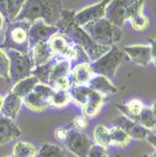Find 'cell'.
I'll return each instance as SVG.
<instances>
[{
  "label": "cell",
  "mask_w": 156,
  "mask_h": 157,
  "mask_svg": "<svg viewBox=\"0 0 156 157\" xmlns=\"http://www.w3.org/2000/svg\"><path fill=\"white\" fill-rule=\"evenodd\" d=\"M21 106H23V99L19 98L18 96H15L14 93L9 92V93L4 97L2 113H3L5 117H8V118L15 120V117L18 116V113H19Z\"/></svg>",
  "instance_id": "cell-19"
},
{
  "label": "cell",
  "mask_w": 156,
  "mask_h": 157,
  "mask_svg": "<svg viewBox=\"0 0 156 157\" xmlns=\"http://www.w3.org/2000/svg\"><path fill=\"white\" fill-rule=\"evenodd\" d=\"M6 54L10 60V81H20L32 75L34 63L30 53H19L15 50H8Z\"/></svg>",
  "instance_id": "cell-7"
},
{
  "label": "cell",
  "mask_w": 156,
  "mask_h": 157,
  "mask_svg": "<svg viewBox=\"0 0 156 157\" xmlns=\"http://www.w3.org/2000/svg\"><path fill=\"white\" fill-rule=\"evenodd\" d=\"M123 53L128 57V59L134 62L140 67H147L151 63V49L150 45L146 44H134L126 45L122 48Z\"/></svg>",
  "instance_id": "cell-11"
},
{
  "label": "cell",
  "mask_w": 156,
  "mask_h": 157,
  "mask_svg": "<svg viewBox=\"0 0 156 157\" xmlns=\"http://www.w3.org/2000/svg\"><path fill=\"white\" fill-rule=\"evenodd\" d=\"M105 102H106V96L92 90L87 103L82 107L83 116H86L87 118H96L98 116V113L101 112Z\"/></svg>",
  "instance_id": "cell-17"
},
{
  "label": "cell",
  "mask_w": 156,
  "mask_h": 157,
  "mask_svg": "<svg viewBox=\"0 0 156 157\" xmlns=\"http://www.w3.org/2000/svg\"><path fill=\"white\" fill-rule=\"evenodd\" d=\"M74 14L76 13L71 9H63L58 21L56 23V27L58 32L68 35L77 45H80L86 52L91 62H95L96 59L105 54L110 48L95 43L91 39V36L86 33V30L76 23Z\"/></svg>",
  "instance_id": "cell-1"
},
{
  "label": "cell",
  "mask_w": 156,
  "mask_h": 157,
  "mask_svg": "<svg viewBox=\"0 0 156 157\" xmlns=\"http://www.w3.org/2000/svg\"><path fill=\"white\" fill-rule=\"evenodd\" d=\"M4 18H3V15L0 14V36L3 35V33H4Z\"/></svg>",
  "instance_id": "cell-37"
},
{
  "label": "cell",
  "mask_w": 156,
  "mask_h": 157,
  "mask_svg": "<svg viewBox=\"0 0 156 157\" xmlns=\"http://www.w3.org/2000/svg\"><path fill=\"white\" fill-rule=\"evenodd\" d=\"M93 141L95 145H98L101 147H110L111 146V133H110V128H107L103 124H98L95 127L93 131Z\"/></svg>",
  "instance_id": "cell-26"
},
{
  "label": "cell",
  "mask_w": 156,
  "mask_h": 157,
  "mask_svg": "<svg viewBox=\"0 0 156 157\" xmlns=\"http://www.w3.org/2000/svg\"><path fill=\"white\" fill-rule=\"evenodd\" d=\"M38 83H39L38 78H35L34 75H30V77L24 78V79L18 81V82L14 84V87L11 88L10 92L14 93L15 96H18L19 98L24 99L30 92H33V89L35 88V86H37Z\"/></svg>",
  "instance_id": "cell-20"
},
{
  "label": "cell",
  "mask_w": 156,
  "mask_h": 157,
  "mask_svg": "<svg viewBox=\"0 0 156 157\" xmlns=\"http://www.w3.org/2000/svg\"><path fill=\"white\" fill-rule=\"evenodd\" d=\"M21 136V131L14 120L8 117H0V146L6 145L10 141Z\"/></svg>",
  "instance_id": "cell-14"
},
{
  "label": "cell",
  "mask_w": 156,
  "mask_h": 157,
  "mask_svg": "<svg viewBox=\"0 0 156 157\" xmlns=\"http://www.w3.org/2000/svg\"><path fill=\"white\" fill-rule=\"evenodd\" d=\"M62 142L67 150L77 157H87L91 146L93 145V141L84 132L77 131L73 127H67V133Z\"/></svg>",
  "instance_id": "cell-8"
},
{
  "label": "cell",
  "mask_w": 156,
  "mask_h": 157,
  "mask_svg": "<svg viewBox=\"0 0 156 157\" xmlns=\"http://www.w3.org/2000/svg\"><path fill=\"white\" fill-rule=\"evenodd\" d=\"M60 0H25V4L15 20H43L49 25H56L62 13Z\"/></svg>",
  "instance_id": "cell-2"
},
{
  "label": "cell",
  "mask_w": 156,
  "mask_h": 157,
  "mask_svg": "<svg viewBox=\"0 0 156 157\" xmlns=\"http://www.w3.org/2000/svg\"><path fill=\"white\" fill-rule=\"evenodd\" d=\"M87 157H110V155L105 147H101L93 143L87 153Z\"/></svg>",
  "instance_id": "cell-33"
},
{
  "label": "cell",
  "mask_w": 156,
  "mask_h": 157,
  "mask_svg": "<svg viewBox=\"0 0 156 157\" xmlns=\"http://www.w3.org/2000/svg\"><path fill=\"white\" fill-rule=\"evenodd\" d=\"M144 6L145 0H111L107 5L105 18L121 28L126 20L142 14Z\"/></svg>",
  "instance_id": "cell-4"
},
{
  "label": "cell",
  "mask_w": 156,
  "mask_h": 157,
  "mask_svg": "<svg viewBox=\"0 0 156 157\" xmlns=\"http://www.w3.org/2000/svg\"><path fill=\"white\" fill-rule=\"evenodd\" d=\"M95 72L91 63H77L72 65L69 79L73 86H87L89 79L93 77Z\"/></svg>",
  "instance_id": "cell-13"
},
{
  "label": "cell",
  "mask_w": 156,
  "mask_h": 157,
  "mask_svg": "<svg viewBox=\"0 0 156 157\" xmlns=\"http://www.w3.org/2000/svg\"><path fill=\"white\" fill-rule=\"evenodd\" d=\"M10 60L4 49L0 48V78H3L5 81L10 79Z\"/></svg>",
  "instance_id": "cell-31"
},
{
  "label": "cell",
  "mask_w": 156,
  "mask_h": 157,
  "mask_svg": "<svg viewBox=\"0 0 156 157\" xmlns=\"http://www.w3.org/2000/svg\"><path fill=\"white\" fill-rule=\"evenodd\" d=\"M117 107H119L120 111H122V113L126 117H128V118L136 121V118L140 116V113L142 112V109H144L145 104L142 103L140 99L134 98V99L128 101L125 104H117Z\"/></svg>",
  "instance_id": "cell-21"
},
{
  "label": "cell",
  "mask_w": 156,
  "mask_h": 157,
  "mask_svg": "<svg viewBox=\"0 0 156 157\" xmlns=\"http://www.w3.org/2000/svg\"><path fill=\"white\" fill-rule=\"evenodd\" d=\"M110 2L111 0H101V2H98L96 4L88 5L83 9H81L80 11H77L74 14L76 23L80 25V27H84L86 24H88L91 21L105 18L106 9H107V5Z\"/></svg>",
  "instance_id": "cell-9"
},
{
  "label": "cell",
  "mask_w": 156,
  "mask_h": 157,
  "mask_svg": "<svg viewBox=\"0 0 156 157\" xmlns=\"http://www.w3.org/2000/svg\"><path fill=\"white\" fill-rule=\"evenodd\" d=\"M116 127L122 128L125 132L135 140H146L147 136L150 135V131H147L146 128H144L140 123H137L136 121L128 118L125 114L119 116L116 120H113L112 122Z\"/></svg>",
  "instance_id": "cell-10"
},
{
  "label": "cell",
  "mask_w": 156,
  "mask_h": 157,
  "mask_svg": "<svg viewBox=\"0 0 156 157\" xmlns=\"http://www.w3.org/2000/svg\"><path fill=\"white\" fill-rule=\"evenodd\" d=\"M136 122L140 123L144 128H146L147 131L152 132L156 131V116L154 114V112L151 111L150 107H144L142 112L140 113V116L136 118Z\"/></svg>",
  "instance_id": "cell-27"
},
{
  "label": "cell",
  "mask_w": 156,
  "mask_h": 157,
  "mask_svg": "<svg viewBox=\"0 0 156 157\" xmlns=\"http://www.w3.org/2000/svg\"><path fill=\"white\" fill-rule=\"evenodd\" d=\"M23 103L30 111H34V112H43L49 107V102L47 99H44L43 97H41L37 92H34V90L23 99Z\"/></svg>",
  "instance_id": "cell-22"
},
{
  "label": "cell",
  "mask_w": 156,
  "mask_h": 157,
  "mask_svg": "<svg viewBox=\"0 0 156 157\" xmlns=\"http://www.w3.org/2000/svg\"><path fill=\"white\" fill-rule=\"evenodd\" d=\"M72 126H73L74 129L83 132V131L87 128V126H88L87 117H86V116H76L74 120H73V122H72Z\"/></svg>",
  "instance_id": "cell-34"
},
{
  "label": "cell",
  "mask_w": 156,
  "mask_h": 157,
  "mask_svg": "<svg viewBox=\"0 0 156 157\" xmlns=\"http://www.w3.org/2000/svg\"><path fill=\"white\" fill-rule=\"evenodd\" d=\"M91 92H92V89H91L89 87H87V86H73L69 89L72 101L80 107H83L87 103Z\"/></svg>",
  "instance_id": "cell-25"
},
{
  "label": "cell",
  "mask_w": 156,
  "mask_h": 157,
  "mask_svg": "<svg viewBox=\"0 0 156 157\" xmlns=\"http://www.w3.org/2000/svg\"><path fill=\"white\" fill-rule=\"evenodd\" d=\"M142 157H149V155H144V156H142Z\"/></svg>",
  "instance_id": "cell-41"
},
{
  "label": "cell",
  "mask_w": 156,
  "mask_h": 157,
  "mask_svg": "<svg viewBox=\"0 0 156 157\" xmlns=\"http://www.w3.org/2000/svg\"><path fill=\"white\" fill-rule=\"evenodd\" d=\"M87 87H89L95 92H98L103 96H110L115 94L117 92V87L108 79L107 77L102 74H93V77L89 79Z\"/></svg>",
  "instance_id": "cell-16"
},
{
  "label": "cell",
  "mask_w": 156,
  "mask_h": 157,
  "mask_svg": "<svg viewBox=\"0 0 156 157\" xmlns=\"http://www.w3.org/2000/svg\"><path fill=\"white\" fill-rule=\"evenodd\" d=\"M146 141L150 143V145H151V146L155 148V151H156V133H152V132H150V135L147 136Z\"/></svg>",
  "instance_id": "cell-36"
},
{
  "label": "cell",
  "mask_w": 156,
  "mask_h": 157,
  "mask_svg": "<svg viewBox=\"0 0 156 157\" xmlns=\"http://www.w3.org/2000/svg\"><path fill=\"white\" fill-rule=\"evenodd\" d=\"M3 102H4V96L0 94V113H2V109H3Z\"/></svg>",
  "instance_id": "cell-39"
},
{
  "label": "cell",
  "mask_w": 156,
  "mask_h": 157,
  "mask_svg": "<svg viewBox=\"0 0 156 157\" xmlns=\"http://www.w3.org/2000/svg\"><path fill=\"white\" fill-rule=\"evenodd\" d=\"M150 108H151V111L154 112V114L156 116V101L152 102V104H151V107H150Z\"/></svg>",
  "instance_id": "cell-38"
},
{
  "label": "cell",
  "mask_w": 156,
  "mask_h": 157,
  "mask_svg": "<svg viewBox=\"0 0 156 157\" xmlns=\"http://www.w3.org/2000/svg\"><path fill=\"white\" fill-rule=\"evenodd\" d=\"M52 67H53V63H47L43 65H39V67H34L32 75H34L35 78H38L39 83H44L48 84V79H49V74L52 71Z\"/></svg>",
  "instance_id": "cell-30"
},
{
  "label": "cell",
  "mask_w": 156,
  "mask_h": 157,
  "mask_svg": "<svg viewBox=\"0 0 156 157\" xmlns=\"http://www.w3.org/2000/svg\"><path fill=\"white\" fill-rule=\"evenodd\" d=\"M58 32L56 25H49L43 20H35L29 29V42H48L49 38Z\"/></svg>",
  "instance_id": "cell-12"
},
{
  "label": "cell",
  "mask_w": 156,
  "mask_h": 157,
  "mask_svg": "<svg viewBox=\"0 0 156 157\" xmlns=\"http://www.w3.org/2000/svg\"><path fill=\"white\" fill-rule=\"evenodd\" d=\"M149 43H150L149 45H150V49H151V62L156 67V39L155 38H150Z\"/></svg>",
  "instance_id": "cell-35"
},
{
  "label": "cell",
  "mask_w": 156,
  "mask_h": 157,
  "mask_svg": "<svg viewBox=\"0 0 156 157\" xmlns=\"http://www.w3.org/2000/svg\"><path fill=\"white\" fill-rule=\"evenodd\" d=\"M86 33L91 36V39L103 47H113L121 40L122 38V30L121 28L113 25L110 20L106 18H102L95 21H91L82 27Z\"/></svg>",
  "instance_id": "cell-5"
},
{
  "label": "cell",
  "mask_w": 156,
  "mask_h": 157,
  "mask_svg": "<svg viewBox=\"0 0 156 157\" xmlns=\"http://www.w3.org/2000/svg\"><path fill=\"white\" fill-rule=\"evenodd\" d=\"M71 101H72V98H71L69 90L54 88L53 93H52V96L49 98V107L64 108L71 103Z\"/></svg>",
  "instance_id": "cell-23"
},
{
  "label": "cell",
  "mask_w": 156,
  "mask_h": 157,
  "mask_svg": "<svg viewBox=\"0 0 156 157\" xmlns=\"http://www.w3.org/2000/svg\"><path fill=\"white\" fill-rule=\"evenodd\" d=\"M123 50L120 47H111L102 57H99L95 62H91L95 74H102L111 79L112 77H115L117 69L123 62Z\"/></svg>",
  "instance_id": "cell-6"
},
{
  "label": "cell",
  "mask_w": 156,
  "mask_h": 157,
  "mask_svg": "<svg viewBox=\"0 0 156 157\" xmlns=\"http://www.w3.org/2000/svg\"><path fill=\"white\" fill-rule=\"evenodd\" d=\"M8 157H13V156H8Z\"/></svg>",
  "instance_id": "cell-42"
},
{
  "label": "cell",
  "mask_w": 156,
  "mask_h": 157,
  "mask_svg": "<svg viewBox=\"0 0 156 157\" xmlns=\"http://www.w3.org/2000/svg\"><path fill=\"white\" fill-rule=\"evenodd\" d=\"M37 148L33 143L19 141L15 143L13 150V157H37Z\"/></svg>",
  "instance_id": "cell-28"
},
{
  "label": "cell",
  "mask_w": 156,
  "mask_h": 157,
  "mask_svg": "<svg viewBox=\"0 0 156 157\" xmlns=\"http://www.w3.org/2000/svg\"><path fill=\"white\" fill-rule=\"evenodd\" d=\"M25 4V0H0V14L8 23L15 21Z\"/></svg>",
  "instance_id": "cell-18"
},
{
  "label": "cell",
  "mask_w": 156,
  "mask_h": 157,
  "mask_svg": "<svg viewBox=\"0 0 156 157\" xmlns=\"http://www.w3.org/2000/svg\"><path fill=\"white\" fill-rule=\"evenodd\" d=\"M32 23L28 20H15L8 23V28L4 33V42L2 49L15 50L19 53H30L29 29Z\"/></svg>",
  "instance_id": "cell-3"
},
{
  "label": "cell",
  "mask_w": 156,
  "mask_h": 157,
  "mask_svg": "<svg viewBox=\"0 0 156 157\" xmlns=\"http://www.w3.org/2000/svg\"><path fill=\"white\" fill-rule=\"evenodd\" d=\"M32 59L34 63V67H39L47 63H50L54 58L53 52L50 49V45L48 42H38L32 48Z\"/></svg>",
  "instance_id": "cell-15"
},
{
  "label": "cell",
  "mask_w": 156,
  "mask_h": 157,
  "mask_svg": "<svg viewBox=\"0 0 156 157\" xmlns=\"http://www.w3.org/2000/svg\"><path fill=\"white\" fill-rule=\"evenodd\" d=\"M37 157H66V153L59 146L52 145V143H45L38 151Z\"/></svg>",
  "instance_id": "cell-29"
},
{
  "label": "cell",
  "mask_w": 156,
  "mask_h": 157,
  "mask_svg": "<svg viewBox=\"0 0 156 157\" xmlns=\"http://www.w3.org/2000/svg\"><path fill=\"white\" fill-rule=\"evenodd\" d=\"M111 133V146H116L120 148H126L131 143V137H130L125 131L120 127H112L110 128Z\"/></svg>",
  "instance_id": "cell-24"
},
{
  "label": "cell",
  "mask_w": 156,
  "mask_h": 157,
  "mask_svg": "<svg viewBox=\"0 0 156 157\" xmlns=\"http://www.w3.org/2000/svg\"><path fill=\"white\" fill-rule=\"evenodd\" d=\"M130 24L134 30H137V32H142V30H146L150 25V20L149 18L142 13V14H138L134 18L130 19Z\"/></svg>",
  "instance_id": "cell-32"
},
{
  "label": "cell",
  "mask_w": 156,
  "mask_h": 157,
  "mask_svg": "<svg viewBox=\"0 0 156 157\" xmlns=\"http://www.w3.org/2000/svg\"><path fill=\"white\" fill-rule=\"evenodd\" d=\"M149 157H156V151H154L152 153H150V155H149Z\"/></svg>",
  "instance_id": "cell-40"
}]
</instances>
